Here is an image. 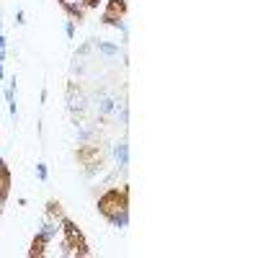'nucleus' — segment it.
Segmentation results:
<instances>
[{
    "label": "nucleus",
    "mask_w": 258,
    "mask_h": 258,
    "mask_svg": "<svg viewBox=\"0 0 258 258\" xmlns=\"http://www.w3.org/2000/svg\"><path fill=\"white\" fill-rule=\"evenodd\" d=\"M98 214L114 227H124L129 222V188L126 186H111L106 188L98 202H96Z\"/></svg>",
    "instance_id": "nucleus-1"
},
{
    "label": "nucleus",
    "mask_w": 258,
    "mask_h": 258,
    "mask_svg": "<svg viewBox=\"0 0 258 258\" xmlns=\"http://www.w3.org/2000/svg\"><path fill=\"white\" fill-rule=\"evenodd\" d=\"M59 248H62V255H68V258H88L91 255V248H88V240H85L83 230L68 217L59 222Z\"/></svg>",
    "instance_id": "nucleus-2"
},
{
    "label": "nucleus",
    "mask_w": 258,
    "mask_h": 258,
    "mask_svg": "<svg viewBox=\"0 0 258 258\" xmlns=\"http://www.w3.org/2000/svg\"><path fill=\"white\" fill-rule=\"evenodd\" d=\"M75 160L85 173H96V170H101L103 163H106V150L98 142H83L75 150Z\"/></svg>",
    "instance_id": "nucleus-3"
},
{
    "label": "nucleus",
    "mask_w": 258,
    "mask_h": 258,
    "mask_svg": "<svg viewBox=\"0 0 258 258\" xmlns=\"http://www.w3.org/2000/svg\"><path fill=\"white\" fill-rule=\"evenodd\" d=\"M57 230H59V227L47 225L41 232H36V235H34V240H31V248H29V258H44L49 243L54 240V235H57Z\"/></svg>",
    "instance_id": "nucleus-4"
},
{
    "label": "nucleus",
    "mask_w": 258,
    "mask_h": 258,
    "mask_svg": "<svg viewBox=\"0 0 258 258\" xmlns=\"http://www.w3.org/2000/svg\"><path fill=\"white\" fill-rule=\"evenodd\" d=\"M124 18H126V0H109L103 8L101 21L106 26H121Z\"/></svg>",
    "instance_id": "nucleus-5"
},
{
    "label": "nucleus",
    "mask_w": 258,
    "mask_h": 258,
    "mask_svg": "<svg viewBox=\"0 0 258 258\" xmlns=\"http://www.w3.org/2000/svg\"><path fill=\"white\" fill-rule=\"evenodd\" d=\"M62 220H64L62 202H59V199H49V202H47V225L59 227V222H62Z\"/></svg>",
    "instance_id": "nucleus-6"
},
{
    "label": "nucleus",
    "mask_w": 258,
    "mask_h": 258,
    "mask_svg": "<svg viewBox=\"0 0 258 258\" xmlns=\"http://www.w3.org/2000/svg\"><path fill=\"white\" fill-rule=\"evenodd\" d=\"M8 194H11V170L3 160H0V209H3Z\"/></svg>",
    "instance_id": "nucleus-7"
},
{
    "label": "nucleus",
    "mask_w": 258,
    "mask_h": 258,
    "mask_svg": "<svg viewBox=\"0 0 258 258\" xmlns=\"http://www.w3.org/2000/svg\"><path fill=\"white\" fill-rule=\"evenodd\" d=\"M78 3H80L83 8H98V6H101V0H78Z\"/></svg>",
    "instance_id": "nucleus-8"
}]
</instances>
